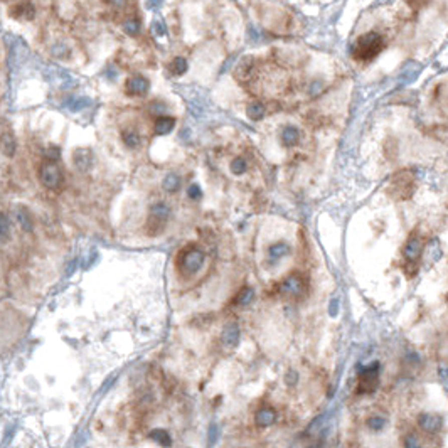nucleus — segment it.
Instances as JSON below:
<instances>
[{
    "label": "nucleus",
    "mask_w": 448,
    "mask_h": 448,
    "mask_svg": "<svg viewBox=\"0 0 448 448\" xmlns=\"http://www.w3.org/2000/svg\"><path fill=\"white\" fill-rule=\"evenodd\" d=\"M246 171H248V164L243 157H236L233 162H231V172H233L234 176H243Z\"/></svg>",
    "instance_id": "26"
},
{
    "label": "nucleus",
    "mask_w": 448,
    "mask_h": 448,
    "mask_svg": "<svg viewBox=\"0 0 448 448\" xmlns=\"http://www.w3.org/2000/svg\"><path fill=\"white\" fill-rule=\"evenodd\" d=\"M286 254H290V246L283 241L271 244L270 249H268V256H270L271 261H278V259L285 258Z\"/></svg>",
    "instance_id": "18"
},
{
    "label": "nucleus",
    "mask_w": 448,
    "mask_h": 448,
    "mask_svg": "<svg viewBox=\"0 0 448 448\" xmlns=\"http://www.w3.org/2000/svg\"><path fill=\"white\" fill-rule=\"evenodd\" d=\"M239 336H241V332H239V325L231 322L223 329L221 339H223V342L226 346H236V344L239 342Z\"/></svg>",
    "instance_id": "12"
},
{
    "label": "nucleus",
    "mask_w": 448,
    "mask_h": 448,
    "mask_svg": "<svg viewBox=\"0 0 448 448\" xmlns=\"http://www.w3.org/2000/svg\"><path fill=\"white\" fill-rule=\"evenodd\" d=\"M11 234H12V221L9 219L7 214L0 212V246L11 239Z\"/></svg>",
    "instance_id": "17"
},
{
    "label": "nucleus",
    "mask_w": 448,
    "mask_h": 448,
    "mask_svg": "<svg viewBox=\"0 0 448 448\" xmlns=\"http://www.w3.org/2000/svg\"><path fill=\"white\" fill-rule=\"evenodd\" d=\"M162 4H164V0H147L145 6H147V9H150V11H157V9L162 7Z\"/></svg>",
    "instance_id": "34"
},
{
    "label": "nucleus",
    "mask_w": 448,
    "mask_h": 448,
    "mask_svg": "<svg viewBox=\"0 0 448 448\" xmlns=\"http://www.w3.org/2000/svg\"><path fill=\"white\" fill-rule=\"evenodd\" d=\"M44 157L49 160V162H58L59 157H61V152H59L58 147H51L44 152Z\"/></svg>",
    "instance_id": "31"
},
{
    "label": "nucleus",
    "mask_w": 448,
    "mask_h": 448,
    "mask_svg": "<svg viewBox=\"0 0 448 448\" xmlns=\"http://www.w3.org/2000/svg\"><path fill=\"white\" fill-rule=\"evenodd\" d=\"M404 446H409V448L419 446V443H418V440H416V436H414V435L406 436V440H404Z\"/></svg>",
    "instance_id": "36"
},
{
    "label": "nucleus",
    "mask_w": 448,
    "mask_h": 448,
    "mask_svg": "<svg viewBox=\"0 0 448 448\" xmlns=\"http://www.w3.org/2000/svg\"><path fill=\"white\" fill-rule=\"evenodd\" d=\"M253 298H254V290L249 288V286H244V288L238 293V296H236V305L246 307L251 304Z\"/></svg>",
    "instance_id": "23"
},
{
    "label": "nucleus",
    "mask_w": 448,
    "mask_h": 448,
    "mask_svg": "<svg viewBox=\"0 0 448 448\" xmlns=\"http://www.w3.org/2000/svg\"><path fill=\"white\" fill-rule=\"evenodd\" d=\"M211 438H212V440L216 438V424H212V426H211Z\"/></svg>",
    "instance_id": "41"
},
{
    "label": "nucleus",
    "mask_w": 448,
    "mask_h": 448,
    "mask_svg": "<svg viewBox=\"0 0 448 448\" xmlns=\"http://www.w3.org/2000/svg\"><path fill=\"white\" fill-rule=\"evenodd\" d=\"M174 126H176V120H174V118L160 116V118H157V121H155V133L167 135L174 130Z\"/></svg>",
    "instance_id": "19"
},
{
    "label": "nucleus",
    "mask_w": 448,
    "mask_h": 448,
    "mask_svg": "<svg viewBox=\"0 0 448 448\" xmlns=\"http://www.w3.org/2000/svg\"><path fill=\"white\" fill-rule=\"evenodd\" d=\"M51 53H53L54 58H61V59H63V58H68L69 49H68V46L63 44V42H58V44H54V46H53Z\"/></svg>",
    "instance_id": "28"
},
{
    "label": "nucleus",
    "mask_w": 448,
    "mask_h": 448,
    "mask_svg": "<svg viewBox=\"0 0 448 448\" xmlns=\"http://www.w3.org/2000/svg\"><path fill=\"white\" fill-rule=\"evenodd\" d=\"M150 89V83L143 76H133L125 83V91L130 96H143Z\"/></svg>",
    "instance_id": "7"
},
{
    "label": "nucleus",
    "mask_w": 448,
    "mask_h": 448,
    "mask_svg": "<svg viewBox=\"0 0 448 448\" xmlns=\"http://www.w3.org/2000/svg\"><path fill=\"white\" fill-rule=\"evenodd\" d=\"M150 438H152V440H155V441H159L160 445H164V446H167V445H171V436H169V433L165 431V430H154L152 433H150Z\"/></svg>",
    "instance_id": "27"
},
{
    "label": "nucleus",
    "mask_w": 448,
    "mask_h": 448,
    "mask_svg": "<svg viewBox=\"0 0 448 448\" xmlns=\"http://www.w3.org/2000/svg\"><path fill=\"white\" fill-rule=\"evenodd\" d=\"M305 281L298 273H293V275L286 276L285 280L280 283L278 286V291L285 296V298H300L302 295L305 293Z\"/></svg>",
    "instance_id": "5"
},
{
    "label": "nucleus",
    "mask_w": 448,
    "mask_h": 448,
    "mask_svg": "<svg viewBox=\"0 0 448 448\" xmlns=\"http://www.w3.org/2000/svg\"><path fill=\"white\" fill-rule=\"evenodd\" d=\"M377 386H379V362L361 367L359 377H357V393H374Z\"/></svg>",
    "instance_id": "4"
},
{
    "label": "nucleus",
    "mask_w": 448,
    "mask_h": 448,
    "mask_svg": "<svg viewBox=\"0 0 448 448\" xmlns=\"http://www.w3.org/2000/svg\"><path fill=\"white\" fill-rule=\"evenodd\" d=\"M281 140L285 147H295L300 141V130L296 126H286L285 130L281 131Z\"/></svg>",
    "instance_id": "16"
},
{
    "label": "nucleus",
    "mask_w": 448,
    "mask_h": 448,
    "mask_svg": "<svg viewBox=\"0 0 448 448\" xmlns=\"http://www.w3.org/2000/svg\"><path fill=\"white\" fill-rule=\"evenodd\" d=\"M108 2L113 4V6H116V7H121L125 4V0H108Z\"/></svg>",
    "instance_id": "39"
},
{
    "label": "nucleus",
    "mask_w": 448,
    "mask_h": 448,
    "mask_svg": "<svg viewBox=\"0 0 448 448\" xmlns=\"http://www.w3.org/2000/svg\"><path fill=\"white\" fill-rule=\"evenodd\" d=\"M383 46H384V41L377 32H367V34H362L359 39L356 41L352 54H354V58H357L361 61H369L381 53Z\"/></svg>",
    "instance_id": "1"
},
{
    "label": "nucleus",
    "mask_w": 448,
    "mask_h": 448,
    "mask_svg": "<svg viewBox=\"0 0 448 448\" xmlns=\"http://www.w3.org/2000/svg\"><path fill=\"white\" fill-rule=\"evenodd\" d=\"M89 105H91V100L86 98V96L69 98V100L66 101V106H68L71 111H81V110H84V108H88Z\"/></svg>",
    "instance_id": "21"
},
{
    "label": "nucleus",
    "mask_w": 448,
    "mask_h": 448,
    "mask_svg": "<svg viewBox=\"0 0 448 448\" xmlns=\"http://www.w3.org/2000/svg\"><path fill=\"white\" fill-rule=\"evenodd\" d=\"M169 216H171V209H169L167 204L164 202H159L150 207V214H148V233L157 234L164 229L165 223H167Z\"/></svg>",
    "instance_id": "6"
},
{
    "label": "nucleus",
    "mask_w": 448,
    "mask_h": 448,
    "mask_svg": "<svg viewBox=\"0 0 448 448\" xmlns=\"http://www.w3.org/2000/svg\"><path fill=\"white\" fill-rule=\"evenodd\" d=\"M0 147H2V152L6 154L7 157H14V155H16V148H17L16 136H14L11 131H6V133L0 136Z\"/></svg>",
    "instance_id": "15"
},
{
    "label": "nucleus",
    "mask_w": 448,
    "mask_h": 448,
    "mask_svg": "<svg viewBox=\"0 0 448 448\" xmlns=\"http://www.w3.org/2000/svg\"><path fill=\"white\" fill-rule=\"evenodd\" d=\"M246 113H248V116L251 118V120L258 121V120H261V118L265 116V106H263L259 101H254L248 106Z\"/></svg>",
    "instance_id": "24"
},
{
    "label": "nucleus",
    "mask_w": 448,
    "mask_h": 448,
    "mask_svg": "<svg viewBox=\"0 0 448 448\" xmlns=\"http://www.w3.org/2000/svg\"><path fill=\"white\" fill-rule=\"evenodd\" d=\"M39 181L46 189L49 191H58V189L63 186L64 176L61 167L56 162H44L39 169Z\"/></svg>",
    "instance_id": "3"
},
{
    "label": "nucleus",
    "mask_w": 448,
    "mask_h": 448,
    "mask_svg": "<svg viewBox=\"0 0 448 448\" xmlns=\"http://www.w3.org/2000/svg\"><path fill=\"white\" fill-rule=\"evenodd\" d=\"M169 68H171V73L172 74H176V76H181V74H184L187 71V61L184 59V58H176L171 63V66H169Z\"/></svg>",
    "instance_id": "25"
},
{
    "label": "nucleus",
    "mask_w": 448,
    "mask_h": 448,
    "mask_svg": "<svg viewBox=\"0 0 448 448\" xmlns=\"http://www.w3.org/2000/svg\"><path fill=\"white\" fill-rule=\"evenodd\" d=\"M187 194H189V197H191V199H194V201H199L201 197H202V191L199 189V186H197V184H192L191 187H189V191H187Z\"/></svg>",
    "instance_id": "33"
},
{
    "label": "nucleus",
    "mask_w": 448,
    "mask_h": 448,
    "mask_svg": "<svg viewBox=\"0 0 448 448\" xmlns=\"http://www.w3.org/2000/svg\"><path fill=\"white\" fill-rule=\"evenodd\" d=\"M286 384H290V386H293L295 383H296V379H298V376H296V372L295 371H290L288 374H286Z\"/></svg>",
    "instance_id": "37"
},
{
    "label": "nucleus",
    "mask_w": 448,
    "mask_h": 448,
    "mask_svg": "<svg viewBox=\"0 0 448 448\" xmlns=\"http://www.w3.org/2000/svg\"><path fill=\"white\" fill-rule=\"evenodd\" d=\"M418 424L423 431L426 433H436L441 428V416L435 413H421L418 416Z\"/></svg>",
    "instance_id": "10"
},
{
    "label": "nucleus",
    "mask_w": 448,
    "mask_h": 448,
    "mask_svg": "<svg viewBox=\"0 0 448 448\" xmlns=\"http://www.w3.org/2000/svg\"><path fill=\"white\" fill-rule=\"evenodd\" d=\"M204 261H206V254L202 253L199 248L187 246L186 249H182V251L179 253L177 268L182 275L191 276V275H196V273L201 270L202 265H204Z\"/></svg>",
    "instance_id": "2"
},
{
    "label": "nucleus",
    "mask_w": 448,
    "mask_h": 448,
    "mask_svg": "<svg viewBox=\"0 0 448 448\" xmlns=\"http://www.w3.org/2000/svg\"><path fill=\"white\" fill-rule=\"evenodd\" d=\"M73 164L79 172H88L93 167V154L89 148H76L73 154Z\"/></svg>",
    "instance_id": "11"
},
{
    "label": "nucleus",
    "mask_w": 448,
    "mask_h": 448,
    "mask_svg": "<svg viewBox=\"0 0 448 448\" xmlns=\"http://www.w3.org/2000/svg\"><path fill=\"white\" fill-rule=\"evenodd\" d=\"M152 111L154 113H164L165 111V108H164V105H160V103H155V105H152Z\"/></svg>",
    "instance_id": "38"
},
{
    "label": "nucleus",
    "mask_w": 448,
    "mask_h": 448,
    "mask_svg": "<svg viewBox=\"0 0 448 448\" xmlns=\"http://www.w3.org/2000/svg\"><path fill=\"white\" fill-rule=\"evenodd\" d=\"M367 426H369L371 430H374V431H381L386 426V419L381 418V416H372V418L367 419Z\"/></svg>",
    "instance_id": "29"
},
{
    "label": "nucleus",
    "mask_w": 448,
    "mask_h": 448,
    "mask_svg": "<svg viewBox=\"0 0 448 448\" xmlns=\"http://www.w3.org/2000/svg\"><path fill=\"white\" fill-rule=\"evenodd\" d=\"M152 32H154V34H157L159 37H164L165 34H167V29H165L162 21H154L152 22Z\"/></svg>",
    "instance_id": "32"
},
{
    "label": "nucleus",
    "mask_w": 448,
    "mask_h": 448,
    "mask_svg": "<svg viewBox=\"0 0 448 448\" xmlns=\"http://www.w3.org/2000/svg\"><path fill=\"white\" fill-rule=\"evenodd\" d=\"M121 138H123V143L126 145L128 148H136L140 145V135L136 133L135 130H125L123 133H121Z\"/></svg>",
    "instance_id": "22"
},
{
    "label": "nucleus",
    "mask_w": 448,
    "mask_h": 448,
    "mask_svg": "<svg viewBox=\"0 0 448 448\" xmlns=\"http://www.w3.org/2000/svg\"><path fill=\"white\" fill-rule=\"evenodd\" d=\"M421 253H423L421 239H419L418 236H411V238L406 241V244H404V248H403V254H404V258H406V261L416 263L419 259V256H421Z\"/></svg>",
    "instance_id": "9"
},
{
    "label": "nucleus",
    "mask_w": 448,
    "mask_h": 448,
    "mask_svg": "<svg viewBox=\"0 0 448 448\" xmlns=\"http://www.w3.org/2000/svg\"><path fill=\"white\" fill-rule=\"evenodd\" d=\"M14 218H16L17 224L21 226L22 231H26V233H32V229H34V224H32V218L29 214V211L26 209V207H17L16 209V214H14Z\"/></svg>",
    "instance_id": "13"
},
{
    "label": "nucleus",
    "mask_w": 448,
    "mask_h": 448,
    "mask_svg": "<svg viewBox=\"0 0 448 448\" xmlns=\"http://www.w3.org/2000/svg\"><path fill=\"white\" fill-rule=\"evenodd\" d=\"M11 16L14 19H22V21H32L36 17V7L29 0H22L11 7Z\"/></svg>",
    "instance_id": "8"
},
{
    "label": "nucleus",
    "mask_w": 448,
    "mask_h": 448,
    "mask_svg": "<svg viewBox=\"0 0 448 448\" xmlns=\"http://www.w3.org/2000/svg\"><path fill=\"white\" fill-rule=\"evenodd\" d=\"M254 421L258 426H271L276 421V411L271 408H261L254 414Z\"/></svg>",
    "instance_id": "14"
},
{
    "label": "nucleus",
    "mask_w": 448,
    "mask_h": 448,
    "mask_svg": "<svg viewBox=\"0 0 448 448\" xmlns=\"http://www.w3.org/2000/svg\"><path fill=\"white\" fill-rule=\"evenodd\" d=\"M337 312H339V302L332 300V302H330V305H329V315H330V317H336Z\"/></svg>",
    "instance_id": "35"
},
{
    "label": "nucleus",
    "mask_w": 448,
    "mask_h": 448,
    "mask_svg": "<svg viewBox=\"0 0 448 448\" xmlns=\"http://www.w3.org/2000/svg\"><path fill=\"white\" fill-rule=\"evenodd\" d=\"M162 187H164V191L169 192V194H174V192H177L179 187H181V177H179L177 174H167L162 181Z\"/></svg>",
    "instance_id": "20"
},
{
    "label": "nucleus",
    "mask_w": 448,
    "mask_h": 448,
    "mask_svg": "<svg viewBox=\"0 0 448 448\" xmlns=\"http://www.w3.org/2000/svg\"><path fill=\"white\" fill-rule=\"evenodd\" d=\"M440 376H441L443 383H446V369H445V367H441V369H440Z\"/></svg>",
    "instance_id": "40"
},
{
    "label": "nucleus",
    "mask_w": 448,
    "mask_h": 448,
    "mask_svg": "<svg viewBox=\"0 0 448 448\" xmlns=\"http://www.w3.org/2000/svg\"><path fill=\"white\" fill-rule=\"evenodd\" d=\"M123 31L128 36H136L140 32V22L135 21V19H131V21H126L125 26H123Z\"/></svg>",
    "instance_id": "30"
}]
</instances>
